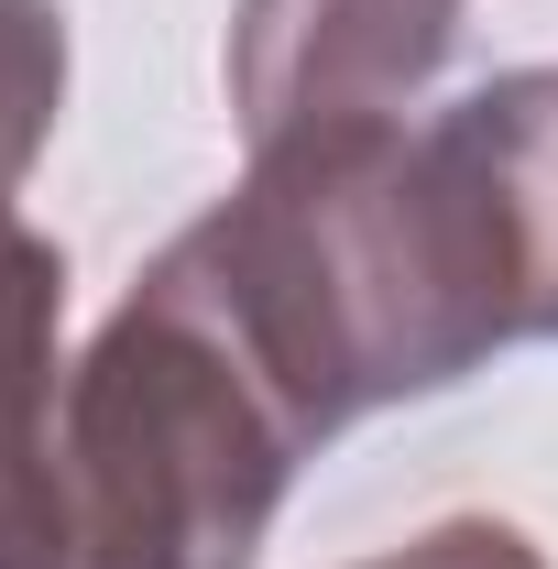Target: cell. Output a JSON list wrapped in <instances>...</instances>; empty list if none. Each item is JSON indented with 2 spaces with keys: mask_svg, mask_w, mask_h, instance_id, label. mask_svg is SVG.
Returning a JSON list of instances; mask_svg holds the SVG:
<instances>
[{
  "mask_svg": "<svg viewBox=\"0 0 558 569\" xmlns=\"http://www.w3.org/2000/svg\"><path fill=\"white\" fill-rule=\"evenodd\" d=\"M307 449L230 318L153 263L67 372V569H252Z\"/></svg>",
  "mask_w": 558,
  "mask_h": 569,
  "instance_id": "2",
  "label": "cell"
},
{
  "mask_svg": "<svg viewBox=\"0 0 558 569\" xmlns=\"http://www.w3.org/2000/svg\"><path fill=\"white\" fill-rule=\"evenodd\" d=\"M504 142H515V198H526V252H537V340H558V67L492 77Z\"/></svg>",
  "mask_w": 558,
  "mask_h": 569,
  "instance_id": "6",
  "label": "cell"
},
{
  "mask_svg": "<svg viewBox=\"0 0 558 569\" xmlns=\"http://www.w3.org/2000/svg\"><path fill=\"white\" fill-rule=\"evenodd\" d=\"M67 252L0 209V569H67Z\"/></svg>",
  "mask_w": 558,
  "mask_h": 569,
  "instance_id": "4",
  "label": "cell"
},
{
  "mask_svg": "<svg viewBox=\"0 0 558 569\" xmlns=\"http://www.w3.org/2000/svg\"><path fill=\"white\" fill-rule=\"evenodd\" d=\"M361 569H548V548L504 515H438V526H417L406 548H383Z\"/></svg>",
  "mask_w": 558,
  "mask_h": 569,
  "instance_id": "7",
  "label": "cell"
},
{
  "mask_svg": "<svg viewBox=\"0 0 558 569\" xmlns=\"http://www.w3.org/2000/svg\"><path fill=\"white\" fill-rule=\"evenodd\" d=\"M67 110V11L56 0H0V209L44 164Z\"/></svg>",
  "mask_w": 558,
  "mask_h": 569,
  "instance_id": "5",
  "label": "cell"
},
{
  "mask_svg": "<svg viewBox=\"0 0 558 569\" xmlns=\"http://www.w3.org/2000/svg\"><path fill=\"white\" fill-rule=\"evenodd\" d=\"M153 263L230 318L307 438L537 340V252L492 88L449 99L438 121L263 142L241 187Z\"/></svg>",
  "mask_w": 558,
  "mask_h": 569,
  "instance_id": "1",
  "label": "cell"
},
{
  "mask_svg": "<svg viewBox=\"0 0 558 569\" xmlns=\"http://www.w3.org/2000/svg\"><path fill=\"white\" fill-rule=\"evenodd\" d=\"M460 44V0H241L230 11V110L241 142L406 121Z\"/></svg>",
  "mask_w": 558,
  "mask_h": 569,
  "instance_id": "3",
  "label": "cell"
}]
</instances>
